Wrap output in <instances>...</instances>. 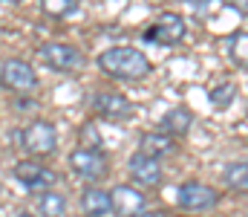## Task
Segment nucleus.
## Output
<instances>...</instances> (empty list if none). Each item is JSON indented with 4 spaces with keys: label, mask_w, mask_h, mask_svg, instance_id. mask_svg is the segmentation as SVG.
I'll list each match as a JSON object with an SVG mask.
<instances>
[{
    "label": "nucleus",
    "mask_w": 248,
    "mask_h": 217,
    "mask_svg": "<svg viewBox=\"0 0 248 217\" xmlns=\"http://www.w3.org/2000/svg\"><path fill=\"white\" fill-rule=\"evenodd\" d=\"M98 70L110 78H119V81H141L150 75V58L141 52V50H133V47H113V50H104L98 58Z\"/></svg>",
    "instance_id": "nucleus-1"
},
{
    "label": "nucleus",
    "mask_w": 248,
    "mask_h": 217,
    "mask_svg": "<svg viewBox=\"0 0 248 217\" xmlns=\"http://www.w3.org/2000/svg\"><path fill=\"white\" fill-rule=\"evenodd\" d=\"M20 145H23V150L29 153V156H49V153H55V148H58V131H55V125L52 122H44V119H35V122H29L23 131H20Z\"/></svg>",
    "instance_id": "nucleus-2"
},
{
    "label": "nucleus",
    "mask_w": 248,
    "mask_h": 217,
    "mask_svg": "<svg viewBox=\"0 0 248 217\" xmlns=\"http://www.w3.org/2000/svg\"><path fill=\"white\" fill-rule=\"evenodd\" d=\"M0 87H6L12 93H20V96L35 93L38 90V72L23 58H9V61L0 64Z\"/></svg>",
    "instance_id": "nucleus-3"
},
{
    "label": "nucleus",
    "mask_w": 248,
    "mask_h": 217,
    "mask_svg": "<svg viewBox=\"0 0 248 217\" xmlns=\"http://www.w3.org/2000/svg\"><path fill=\"white\" fill-rule=\"evenodd\" d=\"M66 162H69V168L81 177V180H90V183H98V180H104L107 177V171H110V162H107V156L101 153V150H95V148H75L69 156H66Z\"/></svg>",
    "instance_id": "nucleus-4"
},
{
    "label": "nucleus",
    "mask_w": 248,
    "mask_h": 217,
    "mask_svg": "<svg viewBox=\"0 0 248 217\" xmlns=\"http://www.w3.org/2000/svg\"><path fill=\"white\" fill-rule=\"evenodd\" d=\"M15 180H17L26 191H52V188L61 183V177H58L52 168H46L44 162H38V159H23V162H17V165H15Z\"/></svg>",
    "instance_id": "nucleus-5"
},
{
    "label": "nucleus",
    "mask_w": 248,
    "mask_h": 217,
    "mask_svg": "<svg viewBox=\"0 0 248 217\" xmlns=\"http://www.w3.org/2000/svg\"><path fill=\"white\" fill-rule=\"evenodd\" d=\"M38 61L46 64L49 70L55 72H72L84 64V55L78 52V47L63 44V41H49L38 50Z\"/></svg>",
    "instance_id": "nucleus-6"
},
{
    "label": "nucleus",
    "mask_w": 248,
    "mask_h": 217,
    "mask_svg": "<svg viewBox=\"0 0 248 217\" xmlns=\"http://www.w3.org/2000/svg\"><path fill=\"white\" fill-rule=\"evenodd\" d=\"M185 38V20L173 12H162L156 17V23L144 32V41H153L159 47H173Z\"/></svg>",
    "instance_id": "nucleus-7"
},
{
    "label": "nucleus",
    "mask_w": 248,
    "mask_h": 217,
    "mask_svg": "<svg viewBox=\"0 0 248 217\" xmlns=\"http://www.w3.org/2000/svg\"><path fill=\"white\" fill-rule=\"evenodd\" d=\"M217 200H219L217 191L211 185H205V183H196V180L182 183L179 191H176V203L182 209H190V212H208V209L217 206Z\"/></svg>",
    "instance_id": "nucleus-8"
},
{
    "label": "nucleus",
    "mask_w": 248,
    "mask_h": 217,
    "mask_svg": "<svg viewBox=\"0 0 248 217\" xmlns=\"http://www.w3.org/2000/svg\"><path fill=\"white\" fill-rule=\"evenodd\" d=\"M110 203L116 217H141L147 212V197L133 185H116L110 191Z\"/></svg>",
    "instance_id": "nucleus-9"
},
{
    "label": "nucleus",
    "mask_w": 248,
    "mask_h": 217,
    "mask_svg": "<svg viewBox=\"0 0 248 217\" xmlns=\"http://www.w3.org/2000/svg\"><path fill=\"white\" fill-rule=\"evenodd\" d=\"M93 110H95V116H101L107 122H127V119H133V104H130V99H124L122 93H95Z\"/></svg>",
    "instance_id": "nucleus-10"
},
{
    "label": "nucleus",
    "mask_w": 248,
    "mask_h": 217,
    "mask_svg": "<svg viewBox=\"0 0 248 217\" xmlns=\"http://www.w3.org/2000/svg\"><path fill=\"white\" fill-rule=\"evenodd\" d=\"M127 171H130V177L139 183V185H159L162 183V162L156 159V156H147V153H133L130 156V162H127Z\"/></svg>",
    "instance_id": "nucleus-11"
},
{
    "label": "nucleus",
    "mask_w": 248,
    "mask_h": 217,
    "mask_svg": "<svg viewBox=\"0 0 248 217\" xmlns=\"http://www.w3.org/2000/svg\"><path fill=\"white\" fill-rule=\"evenodd\" d=\"M81 212L87 217H107L113 215V203H110V191L104 188H87L81 194Z\"/></svg>",
    "instance_id": "nucleus-12"
},
{
    "label": "nucleus",
    "mask_w": 248,
    "mask_h": 217,
    "mask_svg": "<svg viewBox=\"0 0 248 217\" xmlns=\"http://www.w3.org/2000/svg\"><path fill=\"white\" fill-rule=\"evenodd\" d=\"M139 150L147 153V156H156V159H159V156H168V153L176 150V136H170V134H159V131H150V134L141 136Z\"/></svg>",
    "instance_id": "nucleus-13"
},
{
    "label": "nucleus",
    "mask_w": 248,
    "mask_h": 217,
    "mask_svg": "<svg viewBox=\"0 0 248 217\" xmlns=\"http://www.w3.org/2000/svg\"><path fill=\"white\" fill-rule=\"evenodd\" d=\"M190 125H193V116H190L187 107H173V110H168L162 116V128L170 136H185L187 131H190Z\"/></svg>",
    "instance_id": "nucleus-14"
},
{
    "label": "nucleus",
    "mask_w": 248,
    "mask_h": 217,
    "mask_svg": "<svg viewBox=\"0 0 248 217\" xmlns=\"http://www.w3.org/2000/svg\"><path fill=\"white\" fill-rule=\"evenodd\" d=\"M222 180L231 191H240L248 194V159H237V162H228L225 171H222Z\"/></svg>",
    "instance_id": "nucleus-15"
},
{
    "label": "nucleus",
    "mask_w": 248,
    "mask_h": 217,
    "mask_svg": "<svg viewBox=\"0 0 248 217\" xmlns=\"http://www.w3.org/2000/svg\"><path fill=\"white\" fill-rule=\"evenodd\" d=\"M35 209H38L41 217H63L66 215V197L58 194V191H41Z\"/></svg>",
    "instance_id": "nucleus-16"
},
{
    "label": "nucleus",
    "mask_w": 248,
    "mask_h": 217,
    "mask_svg": "<svg viewBox=\"0 0 248 217\" xmlns=\"http://www.w3.org/2000/svg\"><path fill=\"white\" fill-rule=\"evenodd\" d=\"M41 9L49 17H66L78 9V0H41Z\"/></svg>",
    "instance_id": "nucleus-17"
},
{
    "label": "nucleus",
    "mask_w": 248,
    "mask_h": 217,
    "mask_svg": "<svg viewBox=\"0 0 248 217\" xmlns=\"http://www.w3.org/2000/svg\"><path fill=\"white\" fill-rule=\"evenodd\" d=\"M228 52H231V58L237 64L248 67V32H240V35H234L228 41Z\"/></svg>",
    "instance_id": "nucleus-18"
},
{
    "label": "nucleus",
    "mask_w": 248,
    "mask_h": 217,
    "mask_svg": "<svg viewBox=\"0 0 248 217\" xmlns=\"http://www.w3.org/2000/svg\"><path fill=\"white\" fill-rule=\"evenodd\" d=\"M234 93H237V87H234L231 81H225V84H219V87L211 90V101H214L217 107H228V104L234 101Z\"/></svg>",
    "instance_id": "nucleus-19"
},
{
    "label": "nucleus",
    "mask_w": 248,
    "mask_h": 217,
    "mask_svg": "<svg viewBox=\"0 0 248 217\" xmlns=\"http://www.w3.org/2000/svg\"><path fill=\"white\" fill-rule=\"evenodd\" d=\"M81 142H84V148H95V150H101V136H98L95 125H84V128H81Z\"/></svg>",
    "instance_id": "nucleus-20"
},
{
    "label": "nucleus",
    "mask_w": 248,
    "mask_h": 217,
    "mask_svg": "<svg viewBox=\"0 0 248 217\" xmlns=\"http://www.w3.org/2000/svg\"><path fill=\"white\" fill-rule=\"evenodd\" d=\"M141 217H162V215H159V212H144Z\"/></svg>",
    "instance_id": "nucleus-21"
},
{
    "label": "nucleus",
    "mask_w": 248,
    "mask_h": 217,
    "mask_svg": "<svg viewBox=\"0 0 248 217\" xmlns=\"http://www.w3.org/2000/svg\"><path fill=\"white\" fill-rule=\"evenodd\" d=\"M6 3H20V0H6Z\"/></svg>",
    "instance_id": "nucleus-22"
}]
</instances>
